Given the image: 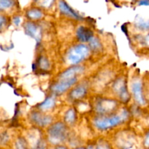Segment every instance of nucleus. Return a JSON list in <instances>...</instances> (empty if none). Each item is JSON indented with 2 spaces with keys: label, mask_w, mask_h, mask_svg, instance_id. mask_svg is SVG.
I'll list each match as a JSON object with an SVG mask.
<instances>
[{
  "label": "nucleus",
  "mask_w": 149,
  "mask_h": 149,
  "mask_svg": "<svg viewBox=\"0 0 149 149\" xmlns=\"http://www.w3.org/2000/svg\"><path fill=\"white\" fill-rule=\"evenodd\" d=\"M28 15L31 19L36 20V19L41 18L43 16V13H42V10H39V9L33 8L28 12Z\"/></svg>",
  "instance_id": "obj_12"
},
{
  "label": "nucleus",
  "mask_w": 149,
  "mask_h": 149,
  "mask_svg": "<svg viewBox=\"0 0 149 149\" xmlns=\"http://www.w3.org/2000/svg\"><path fill=\"white\" fill-rule=\"evenodd\" d=\"M113 90H114L115 93H116V94L119 95L121 100H123V101L128 100L129 96H128L127 89L126 84L123 79H119L115 82L114 85H113Z\"/></svg>",
  "instance_id": "obj_6"
},
{
  "label": "nucleus",
  "mask_w": 149,
  "mask_h": 149,
  "mask_svg": "<svg viewBox=\"0 0 149 149\" xmlns=\"http://www.w3.org/2000/svg\"><path fill=\"white\" fill-rule=\"evenodd\" d=\"M132 90L134 97L138 103L141 105L145 104L146 100L144 98L143 93L142 83L141 82V81H135L132 83Z\"/></svg>",
  "instance_id": "obj_7"
},
{
  "label": "nucleus",
  "mask_w": 149,
  "mask_h": 149,
  "mask_svg": "<svg viewBox=\"0 0 149 149\" xmlns=\"http://www.w3.org/2000/svg\"><path fill=\"white\" fill-rule=\"evenodd\" d=\"M144 145L146 147H149V132H147L144 138Z\"/></svg>",
  "instance_id": "obj_19"
},
{
  "label": "nucleus",
  "mask_w": 149,
  "mask_h": 149,
  "mask_svg": "<svg viewBox=\"0 0 149 149\" xmlns=\"http://www.w3.org/2000/svg\"><path fill=\"white\" fill-rule=\"evenodd\" d=\"M5 23H6V18L4 17V16L0 15V30H1L2 28L5 26Z\"/></svg>",
  "instance_id": "obj_18"
},
{
  "label": "nucleus",
  "mask_w": 149,
  "mask_h": 149,
  "mask_svg": "<svg viewBox=\"0 0 149 149\" xmlns=\"http://www.w3.org/2000/svg\"><path fill=\"white\" fill-rule=\"evenodd\" d=\"M87 88L84 84H80V85L77 86L74 90L71 91L70 93L71 98L74 100H78V99H81L87 94Z\"/></svg>",
  "instance_id": "obj_8"
},
{
  "label": "nucleus",
  "mask_w": 149,
  "mask_h": 149,
  "mask_svg": "<svg viewBox=\"0 0 149 149\" xmlns=\"http://www.w3.org/2000/svg\"><path fill=\"white\" fill-rule=\"evenodd\" d=\"M138 3L139 5L149 6V0H138Z\"/></svg>",
  "instance_id": "obj_20"
},
{
  "label": "nucleus",
  "mask_w": 149,
  "mask_h": 149,
  "mask_svg": "<svg viewBox=\"0 0 149 149\" xmlns=\"http://www.w3.org/2000/svg\"><path fill=\"white\" fill-rule=\"evenodd\" d=\"M59 7L61 11L63 13H64V14L67 15L68 16H71L73 17H75V18H79V17L64 0H60Z\"/></svg>",
  "instance_id": "obj_11"
},
{
  "label": "nucleus",
  "mask_w": 149,
  "mask_h": 149,
  "mask_svg": "<svg viewBox=\"0 0 149 149\" xmlns=\"http://www.w3.org/2000/svg\"><path fill=\"white\" fill-rule=\"evenodd\" d=\"M138 26L140 29L143 30H147L149 29V20H143V21L138 22Z\"/></svg>",
  "instance_id": "obj_17"
},
{
  "label": "nucleus",
  "mask_w": 149,
  "mask_h": 149,
  "mask_svg": "<svg viewBox=\"0 0 149 149\" xmlns=\"http://www.w3.org/2000/svg\"><path fill=\"white\" fill-rule=\"evenodd\" d=\"M127 116V113L125 111L117 115L106 114L104 116L95 119L94 125L95 127L100 130H107L122 123L124 121H125Z\"/></svg>",
  "instance_id": "obj_1"
},
{
  "label": "nucleus",
  "mask_w": 149,
  "mask_h": 149,
  "mask_svg": "<svg viewBox=\"0 0 149 149\" xmlns=\"http://www.w3.org/2000/svg\"><path fill=\"white\" fill-rule=\"evenodd\" d=\"M32 120L39 126L45 127L50 123L51 118L47 116H43L41 113H34L32 117Z\"/></svg>",
  "instance_id": "obj_10"
},
{
  "label": "nucleus",
  "mask_w": 149,
  "mask_h": 149,
  "mask_svg": "<svg viewBox=\"0 0 149 149\" xmlns=\"http://www.w3.org/2000/svg\"><path fill=\"white\" fill-rule=\"evenodd\" d=\"M14 4V0H0V11L11 8Z\"/></svg>",
  "instance_id": "obj_14"
},
{
  "label": "nucleus",
  "mask_w": 149,
  "mask_h": 149,
  "mask_svg": "<svg viewBox=\"0 0 149 149\" xmlns=\"http://www.w3.org/2000/svg\"><path fill=\"white\" fill-rule=\"evenodd\" d=\"M90 55V49L83 44H79L71 48L67 55V60L71 64H77L84 61Z\"/></svg>",
  "instance_id": "obj_2"
},
{
  "label": "nucleus",
  "mask_w": 149,
  "mask_h": 149,
  "mask_svg": "<svg viewBox=\"0 0 149 149\" xmlns=\"http://www.w3.org/2000/svg\"><path fill=\"white\" fill-rule=\"evenodd\" d=\"M77 81V77H71V78H65V79H61L60 81L57 83L56 84L52 87V90L53 92L60 94L63 93V92L66 91L68 89L72 87Z\"/></svg>",
  "instance_id": "obj_4"
},
{
  "label": "nucleus",
  "mask_w": 149,
  "mask_h": 149,
  "mask_svg": "<svg viewBox=\"0 0 149 149\" xmlns=\"http://www.w3.org/2000/svg\"><path fill=\"white\" fill-rule=\"evenodd\" d=\"M76 118V113H75V111L74 109H70V110L68 111L66 113H65V122H67L68 123L71 124L73 123L74 122V119Z\"/></svg>",
  "instance_id": "obj_16"
},
{
  "label": "nucleus",
  "mask_w": 149,
  "mask_h": 149,
  "mask_svg": "<svg viewBox=\"0 0 149 149\" xmlns=\"http://www.w3.org/2000/svg\"><path fill=\"white\" fill-rule=\"evenodd\" d=\"M26 32H27L30 36H33L34 38H36L38 35H39L37 28H36V26L32 24V23H28L27 26H26Z\"/></svg>",
  "instance_id": "obj_13"
},
{
  "label": "nucleus",
  "mask_w": 149,
  "mask_h": 149,
  "mask_svg": "<svg viewBox=\"0 0 149 149\" xmlns=\"http://www.w3.org/2000/svg\"><path fill=\"white\" fill-rule=\"evenodd\" d=\"M77 34L79 39L83 42L90 41L93 38V32L84 26H81L77 30Z\"/></svg>",
  "instance_id": "obj_9"
},
{
  "label": "nucleus",
  "mask_w": 149,
  "mask_h": 149,
  "mask_svg": "<svg viewBox=\"0 0 149 149\" xmlns=\"http://www.w3.org/2000/svg\"><path fill=\"white\" fill-rule=\"evenodd\" d=\"M55 105V100L52 97H48L43 103L40 105V107L42 110H48L52 108Z\"/></svg>",
  "instance_id": "obj_15"
},
{
  "label": "nucleus",
  "mask_w": 149,
  "mask_h": 149,
  "mask_svg": "<svg viewBox=\"0 0 149 149\" xmlns=\"http://www.w3.org/2000/svg\"><path fill=\"white\" fill-rule=\"evenodd\" d=\"M49 139L54 144H60L66 138V127L63 123H56L49 130Z\"/></svg>",
  "instance_id": "obj_3"
},
{
  "label": "nucleus",
  "mask_w": 149,
  "mask_h": 149,
  "mask_svg": "<svg viewBox=\"0 0 149 149\" xmlns=\"http://www.w3.org/2000/svg\"><path fill=\"white\" fill-rule=\"evenodd\" d=\"M115 107H116V102L104 99L97 102L95 109L99 113H101V115H106L114 110Z\"/></svg>",
  "instance_id": "obj_5"
}]
</instances>
